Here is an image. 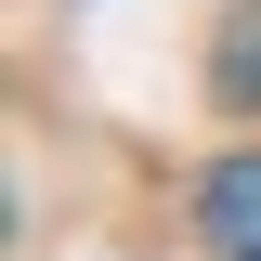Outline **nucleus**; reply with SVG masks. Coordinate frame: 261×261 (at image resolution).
Here are the masks:
<instances>
[{"mask_svg":"<svg viewBox=\"0 0 261 261\" xmlns=\"http://www.w3.org/2000/svg\"><path fill=\"white\" fill-rule=\"evenodd\" d=\"M196 235L222 261H261V157H222L209 183H196Z\"/></svg>","mask_w":261,"mask_h":261,"instance_id":"1","label":"nucleus"},{"mask_svg":"<svg viewBox=\"0 0 261 261\" xmlns=\"http://www.w3.org/2000/svg\"><path fill=\"white\" fill-rule=\"evenodd\" d=\"M222 105H261V13H235L222 39Z\"/></svg>","mask_w":261,"mask_h":261,"instance_id":"2","label":"nucleus"}]
</instances>
